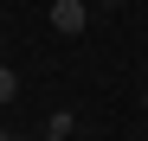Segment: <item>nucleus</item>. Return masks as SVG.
Here are the masks:
<instances>
[{
  "label": "nucleus",
  "mask_w": 148,
  "mask_h": 141,
  "mask_svg": "<svg viewBox=\"0 0 148 141\" xmlns=\"http://www.w3.org/2000/svg\"><path fill=\"white\" fill-rule=\"evenodd\" d=\"M84 19H90L84 0H52V32H84Z\"/></svg>",
  "instance_id": "obj_1"
},
{
  "label": "nucleus",
  "mask_w": 148,
  "mask_h": 141,
  "mask_svg": "<svg viewBox=\"0 0 148 141\" xmlns=\"http://www.w3.org/2000/svg\"><path fill=\"white\" fill-rule=\"evenodd\" d=\"M45 135H77V115H71V109H52V122H45Z\"/></svg>",
  "instance_id": "obj_2"
},
{
  "label": "nucleus",
  "mask_w": 148,
  "mask_h": 141,
  "mask_svg": "<svg viewBox=\"0 0 148 141\" xmlns=\"http://www.w3.org/2000/svg\"><path fill=\"white\" fill-rule=\"evenodd\" d=\"M13 90H19V77H13L7 64H0V103H13Z\"/></svg>",
  "instance_id": "obj_3"
},
{
  "label": "nucleus",
  "mask_w": 148,
  "mask_h": 141,
  "mask_svg": "<svg viewBox=\"0 0 148 141\" xmlns=\"http://www.w3.org/2000/svg\"><path fill=\"white\" fill-rule=\"evenodd\" d=\"M45 141H77V135H45Z\"/></svg>",
  "instance_id": "obj_4"
},
{
  "label": "nucleus",
  "mask_w": 148,
  "mask_h": 141,
  "mask_svg": "<svg viewBox=\"0 0 148 141\" xmlns=\"http://www.w3.org/2000/svg\"><path fill=\"white\" fill-rule=\"evenodd\" d=\"M0 141H26V135H0Z\"/></svg>",
  "instance_id": "obj_5"
},
{
  "label": "nucleus",
  "mask_w": 148,
  "mask_h": 141,
  "mask_svg": "<svg viewBox=\"0 0 148 141\" xmlns=\"http://www.w3.org/2000/svg\"><path fill=\"white\" fill-rule=\"evenodd\" d=\"M142 109H148V83H142Z\"/></svg>",
  "instance_id": "obj_6"
},
{
  "label": "nucleus",
  "mask_w": 148,
  "mask_h": 141,
  "mask_svg": "<svg viewBox=\"0 0 148 141\" xmlns=\"http://www.w3.org/2000/svg\"><path fill=\"white\" fill-rule=\"evenodd\" d=\"M84 7H97V0H84Z\"/></svg>",
  "instance_id": "obj_7"
}]
</instances>
